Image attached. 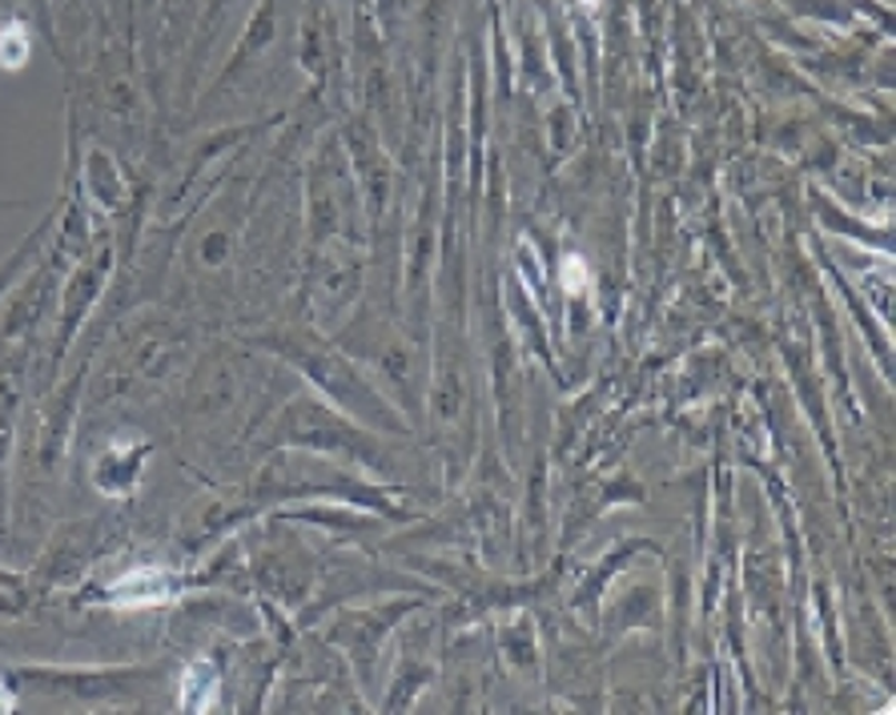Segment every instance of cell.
<instances>
[{"mask_svg": "<svg viewBox=\"0 0 896 715\" xmlns=\"http://www.w3.org/2000/svg\"><path fill=\"white\" fill-rule=\"evenodd\" d=\"M161 600H165V575L161 571H133L113 591V603H121V607H149V603Z\"/></svg>", "mask_w": 896, "mask_h": 715, "instance_id": "cell-1", "label": "cell"}, {"mask_svg": "<svg viewBox=\"0 0 896 715\" xmlns=\"http://www.w3.org/2000/svg\"><path fill=\"white\" fill-rule=\"evenodd\" d=\"M218 692H222V679L213 675L210 663H198L185 672V684H181V704L190 707V712H213L218 704Z\"/></svg>", "mask_w": 896, "mask_h": 715, "instance_id": "cell-2", "label": "cell"}, {"mask_svg": "<svg viewBox=\"0 0 896 715\" xmlns=\"http://www.w3.org/2000/svg\"><path fill=\"white\" fill-rule=\"evenodd\" d=\"M24 57H29V32L21 24H9V29L0 32V64L4 69H21Z\"/></svg>", "mask_w": 896, "mask_h": 715, "instance_id": "cell-3", "label": "cell"}, {"mask_svg": "<svg viewBox=\"0 0 896 715\" xmlns=\"http://www.w3.org/2000/svg\"><path fill=\"white\" fill-rule=\"evenodd\" d=\"M563 278H567V285H571V290H575V282L583 285V278H587V270H583V262H580V258H571V262H567V270H563Z\"/></svg>", "mask_w": 896, "mask_h": 715, "instance_id": "cell-4", "label": "cell"}, {"mask_svg": "<svg viewBox=\"0 0 896 715\" xmlns=\"http://www.w3.org/2000/svg\"><path fill=\"white\" fill-rule=\"evenodd\" d=\"M12 707V699H9V692H4V687H0V712H9Z\"/></svg>", "mask_w": 896, "mask_h": 715, "instance_id": "cell-5", "label": "cell"}, {"mask_svg": "<svg viewBox=\"0 0 896 715\" xmlns=\"http://www.w3.org/2000/svg\"><path fill=\"white\" fill-rule=\"evenodd\" d=\"M583 4H587V9H595V4H600V0H583Z\"/></svg>", "mask_w": 896, "mask_h": 715, "instance_id": "cell-6", "label": "cell"}]
</instances>
